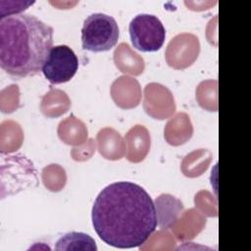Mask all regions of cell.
<instances>
[{"label": "cell", "mask_w": 251, "mask_h": 251, "mask_svg": "<svg viewBox=\"0 0 251 251\" xmlns=\"http://www.w3.org/2000/svg\"><path fill=\"white\" fill-rule=\"evenodd\" d=\"M91 220L103 242L122 249L141 246L158 225L152 198L130 181H117L103 188L92 206Z\"/></svg>", "instance_id": "obj_1"}, {"label": "cell", "mask_w": 251, "mask_h": 251, "mask_svg": "<svg viewBox=\"0 0 251 251\" xmlns=\"http://www.w3.org/2000/svg\"><path fill=\"white\" fill-rule=\"evenodd\" d=\"M53 47V28L37 17L16 14L0 20V66L14 78L37 75Z\"/></svg>", "instance_id": "obj_2"}, {"label": "cell", "mask_w": 251, "mask_h": 251, "mask_svg": "<svg viewBox=\"0 0 251 251\" xmlns=\"http://www.w3.org/2000/svg\"><path fill=\"white\" fill-rule=\"evenodd\" d=\"M119 35V26L113 17L103 13H94L83 22L82 48L91 52L111 50L118 43Z\"/></svg>", "instance_id": "obj_3"}, {"label": "cell", "mask_w": 251, "mask_h": 251, "mask_svg": "<svg viewBox=\"0 0 251 251\" xmlns=\"http://www.w3.org/2000/svg\"><path fill=\"white\" fill-rule=\"evenodd\" d=\"M129 36L133 47L141 52L158 51L164 44L166 29L154 15L139 14L129 24Z\"/></svg>", "instance_id": "obj_4"}, {"label": "cell", "mask_w": 251, "mask_h": 251, "mask_svg": "<svg viewBox=\"0 0 251 251\" xmlns=\"http://www.w3.org/2000/svg\"><path fill=\"white\" fill-rule=\"evenodd\" d=\"M78 69V59L74 50L67 45L53 46L42 67V73L52 84L71 80Z\"/></svg>", "instance_id": "obj_5"}, {"label": "cell", "mask_w": 251, "mask_h": 251, "mask_svg": "<svg viewBox=\"0 0 251 251\" xmlns=\"http://www.w3.org/2000/svg\"><path fill=\"white\" fill-rule=\"evenodd\" d=\"M57 251H96L95 240L88 234L77 231H71L58 239L55 245Z\"/></svg>", "instance_id": "obj_6"}]
</instances>
